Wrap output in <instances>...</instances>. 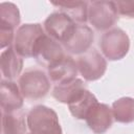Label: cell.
Returning a JSON list of instances; mask_svg holds the SVG:
<instances>
[{"label":"cell","mask_w":134,"mask_h":134,"mask_svg":"<svg viewBox=\"0 0 134 134\" xmlns=\"http://www.w3.org/2000/svg\"><path fill=\"white\" fill-rule=\"evenodd\" d=\"M29 134H63L58 114L44 105L30 109L26 117Z\"/></svg>","instance_id":"cell-1"},{"label":"cell","mask_w":134,"mask_h":134,"mask_svg":"<svg viewBox=\"0 0 134 134\" xmlns=\"http://www.w3.org/2000/svg\"><path fill=\"white\" fill-rule=\"evenodd\" d=\"M18 86L23 97L27 99H39L48 93L50 82L43 70L29 68L20 75Z\"/></svg>","instance_id":"cell-2"},{"label":"cell","mask_w":134,"mask_h":134,"mask_svg":"<svg viewBox=\"0 0 134 134\" xmlns=\"http://www.w3.org/2000/svg\"><path fill=\"white\" fill-rule=\"evenodd\" d=\"M99 47L103 54L108 60L118 61L128 53L130 49V39L122 29L112 28L102 36Z\"/></svg>","instance_id":"cell-3"},{"label":"cell","mask_w":134,"mask_h":134,"mask_svg":"<svg viewBox=\"0 0 134 134\" xmlns=\"http://www.w3.org/2000/svg\"><path fill=\"white\" fill-rule=\"evenodd\" d=\"M118 19L116 4L113 1H91L88 3V20L97 30H107Z\"/></svg>","instance_id":"cell-4"},{"label":"cell","mask_w":134,"mask_h":134,"mask_svg":"<svg viewBox=\"0 0 134 134\" xmlns=\"http://www.w3.org/2000/svg\"><path fill=\"white\" fill-rule=\"evenodd\" d=\"M45 35L39 23H28L21 25L15 35L14 48L23 58L34 57V49L38 41Z\"/></svg>","instance_id":"cell-5"},{"label":"cell","mask_w":134,"mask_h":134,"mask_svg":"<svg viewBox=\"0 0 134 134\" xmlns=\"http://www.w3.org/2000/svg\"><path fill=\"white\" fill-rule=\"evenodd\" d=\"M76 66L84 80L92 82L100 79L105 74L107 61L96 49L92 48L77 58Z\"/></svg>","instance_id":"cell-6"},{"label":"cell","mask_w":134,"mask_h":134,"mask_svg":"<svg viewBox=\"0 0 134 134\" xmlns=\"http://www.w3.org/2000/svg\"><path fill=\"white\" fill-rule=\"evenodd\" d=\"M75 27V22L61 12L50 14L44 22V28L48 36L61 43H65L69 40Z\"/></svg>","instance_id":"cell-7"},{"label":"cell","mask_w":134,"mask_h":134,"mask_svg":"<svg viewBox=\"0 0 134 134\" xmlns=\"http://www.w3.org/2000/svg\"><path fill=\"white\" fill-rule=\"evenodd\" d=\"M64 57L65 54L61 44L45 34L38 41L34 49L32 58H35L40 65L48 68Z\"/></svg>","instance_id":"cell-8"},{"label":"cell","mask_w":134,"mask_h":134,"mask_svg":"<svg viewBox=\"0 0 134 134\" xmlns=\"http://www.w3.org/2000/svg\"><path fill=\"white\" fill-rule=\"evenodd\" d=\"M113 113L112 109L109 108L106 104H99L97 103L92 107V109L89 111L86 122L88 128L95 134H104L106 131H108L113 122Z\"/></svg>","instance_id":"cell-9"},{"label":"cell","mask_w":134,"mask_h":134,"mask_svg":"<svg viewBox=\"0 0 134 134\" xmlns=\"http://www.w3.org/2000/svg\"><path fill=\"white\" fill-rule=\"evenodd\" d=\"M94 40L92 29L87 25H76L75 30L68 41L63 43L65 49L73 54H82L87 52Z\"/></svg>","instance_id":"cell-10"},{"label":"cell","mask_w":134,"mask_h":134,"mask_svg":"<svg viewBox=\"0 0 134 134\" xmlns=\"http://www.w3.org/2000/svg\"><path fill=\"white\" fill-rule=\"evenodd\" d=\"M76 74V63L69 55H65L63 59L48 67V77L52 83L57 85L68 83L75 80Z\"/></svg>","instance_id":"cell-11"},{"label":"cell","mask_w":134,"mask_h":134,"mask_svg":"<svg viewBox=\"0 0 134 134\" xmlns=\"http://www.w3.org/2000/svg\"><path fill=\"white\" fill-rule=\"evenodd\" d=\"M0 103L2 112H13L23 106V95L19 86L9 80H2L0 84Z\"/></svg>","instance_id":"cell-12"},{"label":"cell","mask_w":134,"mask_h":134,"mask_svg":"<svg viewBox=\"0 0 134 134\" xmlns=\"http://www.w3.org/2000/svg\"><path fill=\"white\" fill-rule=\"evenodd\" d=\"M0 67L3 76L6 80L12 81L17 77L23 68V60L21 55L17 53L15 48L12 46L7 47L1 52L0 55Z\"/></svg>","instance_id":"cell-13"},{"label":"cell","mask_w":134,"mask_h":134,"mask_svg":"<svg viewBox=\"0 0 134 134\" xmlns=\"http://www.w3.org/2000/svg\"><path fill=\"white\" fill-rule=\"evenodd\" d=\"M97 103V98L94 96V94L85 89L71 103L68 104V108L72 116L76 119H86L89 111Z\"/></svg>","instance_id":"cell-14"},{"label":"cell","mask_w":134,"mask_h":134,"mask_svg":"<svg viewBox=\"0 0 134 134\" xmlns=\"http://www.w3.org/2000/svg\"><path fill=\"white\" fill-rule=\"evenodd\" d=\"M88 3L86 1H52L59 12L67 15L74 22L85 23L88 19Z\"/></svg>","instance_id":"cell-15"},{"label":"cell","mask_w":134,"mask_h":134,"mask_svg":"<svg viewBox=\"0 0 134 134\" xmlns=\"http://www.w3.org/2000/svg\"><path fill=\"white\" fill-rule=\"evenodd\" d=\"M85 89V83L81 79H75L68 83L55 85L52 90V96L58 102L68 105Z\"/></svg>","instance_id":"cell-16"},{"label":"cell","mask_w":134,"mask_h":134,"mask_svg":"<svg viewBox=\"0 0 134 134\" xmlns=\"http://www.w3.org/2000/svg\"><path fill=\"white\" fill-rule=\"evenodd\" d=\"M27 122L19 110L2 112V134H26Z\"/></svg>","instance_id":"cell-17"},{"label":"cell","mask_w":134,"mask_h":134,"mask_svg":"<svg viewBox=\"0 0 134 134\" xmlns=\"http://www.w3.org/2000/svg\"><path fill=\"white\" fill-rule=\"evenodd\" d=\"M113 117L117 122L130 124L134 121V98L125 96L112 104Z\"/></svg>","instance_id":"cell-18"},{"label":"cell","mask_w":134,"mask_h":134,"mask_svg":"<svg viewBox=\"0 0 134 134\" xmlns=\"http://www.w3.org/2000/svg\"><path fill=\"white\" fill-rule=\"evenodd\" d=\"M20 23V12L16 4L2 2L0 4V29L14 31Z\"/></svg>","instance_id":"cell-19"},{"label":"cell","mask_w":134,"mask_h":134,"mask_svg":"<svg viewBox=\"0 0 134 134\" xmlns=\"http://www.w3.org/2000/svg\"><path fill=\"white\" fill-rule=\"evenodd\" d=\"M117 13L126 18H134V0L128 1H116Z\"/></svg>","instance_id":"cell-20"},{"label":"cell","mask_w":134,"mask_h":134,"mask_svg":"<svg viewBox=\"0 0 134 134\" xmlns=\"http://www.w3.org/2000/svg\"><path fill=\"white\" fill-rule=\"evenodd\" d=\"M26 134H29V133H26Z\"/></svg>","instance_id":"cell-21"}]
</instances>
